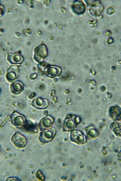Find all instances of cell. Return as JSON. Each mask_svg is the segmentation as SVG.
<instances>
[{
    "label": "cell",
    "instance_id": "obj_7",
    "mask_svg": "<svg viewBox=\"0 0 121 181\" xmlns=\"http://www.w3.org/2000/svg\"><path fill=\"white\" fill-rule=\"evenodd\" d=\"M18 70L17 67L13 66L8 69L6 77L7 79L12 81L17 79L18 77Z\"/></svg>",
    "mask_w": 121,
    "mask_h": 181
},
{
    "label": "cell",
    "instance_id": "obj_5",
    "mask_svg": "<svg viewBox=\"0 0 121 181\" xmlns=\"http://www.w3.org/2000/svg\"><path fill=\"white\" fill-rule=\"evenodd\" d=\"M53 122V118L49 116H47L40 121L39 128L41 130L48 129L52 125Z\"/></svg>",
    "mask_w": 121,
    "mask_h": 181
},
{
    "label": "cell",
    "instance_id": "obj_4",
    "mask_svg": "<svg viewBox=\"0 0 121 181\" xmlns=\"http://www.w3.org/2000/svg\"><path fill=\"white\" fill-rule=\"evenodd\" d=\"M46 48L44 45L39 46L36 50L35 58L38 61H41L47 55Z\"/></svg>",
    "mask_w": 121,
    "mask_h": 181
},
{
    "label": "cell",
    "instance_id": "obj_8",
    "mask_svg": "<svg viewBox=\"0 0 121 181\" xmlns=\"http://www.w3.org/2000/svg\"><path fill=\"white\" fill-rule=\"evenodd\" d=\"M23 89L24 86L23 84L19 81H16L11 85V91L15 94L20 93L23 91Z\"/></svg>",
    "mask_w": 121,
    "mask_h": 181
},
{
    "label": "cell",
    "instance_id": "obj_1",
    "mask_svg": "<svg viewBox=\"0 0 121 181\" xmlns=\"http://www.w3.org/2000/svg\"><path fill=\"white\" fill-rule=\"evenodd\" d=\"M10 118L12 124L17 129H22L26 124L25 117L16 112H14L11 114Z\"/></svg>",
    "mask_w": 121,
    "mask_h": 181
},
{
    "label": "cell",
    "instance_id": "obj_2",
    "mask_svg": "<svg viewBox=\"0 0 121 181\" xmlns=\"http://www.w3.org/2000/svg\"><path fill=\"white\" fill-rule=\"evenodd\" d=\"M40 132L39 139L41 142L46 143L51 141L54 138L56 131L53 128L43 130Z\"/></svg>",
    "mask_w": 121,
    "mask_h": 181
},
{
    "label": "cell",
    "instance_id": "obj_6",
    "mask_svg": "<svg viewBox=\"0 0 121 181\" xmlns=\"http://www.w3.org/2000/svg\"><path fill=\"white\" fill-rule=\"evenodd\" d=\"M32 105L35 108L38 109L46 108L48 105L47 100L41 98H37L33 101Z\"/></svg>",
    "mask_w": 121,
    "mask_h": 181
},
{
    "label": "cell",
    "instance_id": "obj_13",
    "mask_svg": "<svg viewBox=\"0 0 121 181\" xmlns=\"http://www.w3.org/2000/svg\"><path fill=\"white\" fill-rule=\"evenodd\" d=\"M6 181H19L16 177H9L6 179Z\"/></svg>",
    "mask_w": 121,
    "mask_h": 181
},
{
    "label": "cell",
    "instance_id": "obj_12",
    "mask_svg": "<svg viewBox=\"0 0 121 181\" xmlns=\"http://www.w3.org/2000/svg\"><path fill=\"white\" fill-rule=\"evenodd\" d=\"M36 174L37 177L38 179L41 181L44 180V177L40 170H38L36 172Z\"/></svg>",
    "mask_w": 121,
    "mask_h": 181
},
{
    "label": "cell",
    "instance_id": "obj_11",
    "mask_svg": "<svg viewBox=\"0 0 121 181\" xmlns=\"http://www.w3.org/2000/svg\"><path fill=\"white\" fill-rule=\"evenodd\" d=\"M74 8L75 11L77 13H80L84 11V6L82 3H76L74 5Z\"/></svg>",
    "mask_w": 121,
    "mask_h": 181
},
{
    "label": "cell",
    "instance_id": "obj_9",
    "mask_svg": "<svg viewBox=\"0 0 121 181\" xmlns=\"http://www.w3.org/2000/svg\"><path fill=\"white\" fill-rule=\"evenodd\" d=\"M9 61L12 63H20L23 61V58L18 54L12 55L9 58Z\"/></svg>",
    "mask_w": 121,
    "mask_h": 181
},
{
    "label": "cell",
    "instance_id": "obj_3",
    "mask_svg": "<svg viewBox=\"0 0 121 181\" xmlns=\"http://www.w3.org/2000/svg\"><path fill=\"white\" fill-rule=\"evenodd\" d=\"M11 141L14 145L18 148L25 147L26 144V137L18 132H15L11 138Z\"/></svg>",
    "mask_w": 121,
    "mask_h": 181
},
{
    "label": "cell",
    "instance_id": "obj_10",
    "mask_svg": "<svg viewBox=\"0 0 121 181\" xmlns=\"http://www.w3.org/2000/svg\"><path fill=\"white\" fill-rule=\"evenodd\" d=\"M57 68L54 67H51L47 69L45 74L49 77H53L57 75Z\"/></svg>",
    "mask_w": 121,
    "mask_h": 181
}]
</instances>
